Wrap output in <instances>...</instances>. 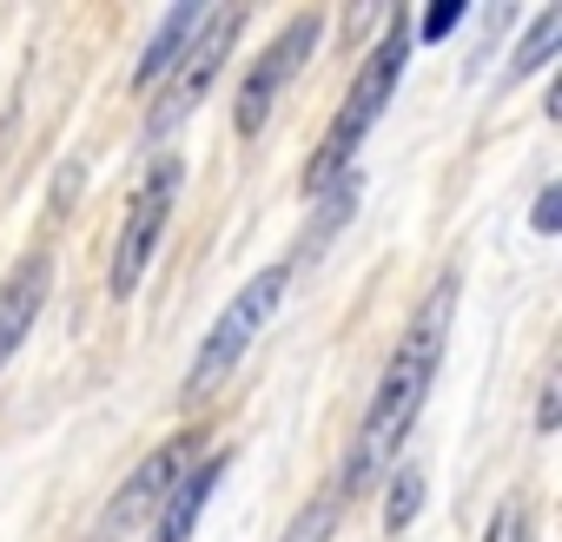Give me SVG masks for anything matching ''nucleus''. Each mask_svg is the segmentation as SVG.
Listing matches in <instances>:
<instances>
[{"label":"nucleus","instance_id":"obj_5","mask_svg":"<svg viewBox=\"0 0 562 542\" xmlns=\"http://www.w3.org/2000/svg\"><path fill=\"white\" fill-rule=\"evenodd\" d=\"M179 179H186L179 153H159L153 172L139 179V192H133V205H126V225H120V245H113V279H106L113 298H133V292H139L146 264H153V245H159V232H166V218H172Z\"/></svg>","mask_w":562,"mask_h":542},{"label":"nucleus","instance_id":"obj_4","mask_svg":"<svg viewBox=\"0 0 562 542\" xmlns=\"http://www.w3.org/2000/svg\"><path fill=\"white\" fill-rule=\"evenodd\" d=\"M238 34H245V8H205L199 34L186 41V54H179L172 74L159 80V100H153V113H146V133H153V139H166V133L205 100V87L218 80V67H225V54H232Z\"/></svg>","mask_w":562,"mask_h":542},{"label":"nucleus","instance_id":"obj_14","mask_svg":"<svg viewBox=\"0 0 562 542\" xmlns=\"http://www.w3.org/2000/svg\"><path fill=\"white\" fill-rule=\"evenodd\" d=\"M457 21H463V0H437V8H430V14H424V21H417L411 34H417V41H443V34H450Z\"/></svg>","mask_w":562,"mask_h":542},{"label":"nucleus","instance_id":"obj_12","mask_svg":"<svg viewBox=\"0 0 562 542\" xmlns=\"http://www.w3.org/2000/svg\"><path fill=\"white\" fill-rule=\"evenodd\" d=\"M417 509H424V470H411V463H404V470L391 476V496H384V529H397V535H404Z\"/></svg>","mask_w":562,"mask_h":542},{"label":"nucleus","instance_id":"obj_17","mask_svg":"<svg viewBox=\"0 0 562 542\" xmlns=\"http://www.w3.org/2000/svg\"><path fill=\"white\" fill-rule=\"evenodd\" d=\"M536 430H555V377L542 384V404H536Z\"/></svg>","mask_w":562,"mask_h":542},{"label":"nucleus","instance_id":"obj_11","mask_svg":"<svg viewBox=\"0 0 562 542\" xmlns=\"http://www.w3.org/2000/svg\"><path fill=\"white\" fill-rule=\"evenodd\" d=\"M555 47H562V8H549V14L516 41V60L503 67V87H516V80H529L536 67H549V60H555Z\"/></svg>","mask_w":562,"mask_h":542},{"label":"nucleus","instance_id":"obj_7","mask_svg":"<svg viewBox=\"0 0 562 542\" xmlns=\"http://www.w3.org/2000/svg\"><path fill=\"white\" fill-rule=\"evenodd\" d=\"M192 450H199V437H172V443H159L126 483H120V496L106 503V516H100V529H93V542H126L133 535V522L146 516V509H159L166 503V489L192 470Z\"/></svg>","mask_w":562,"mask_h":542},{"label":"nucleus","instance_id":"obj_6","mask_svg":"<svg viewBox=\"0 0 562 542\" xmlns=\"http://www.w3.org/2000/svg\"><path fill=\"white\" fill-rule=\"evenodd\" d=\"M318 34H325V14H299V21H285L278 27V41L258 54V67L245 74V87H238V113H232V126L251 139V133H265V120H271V100L285 93V80L305 67V54L318 47Z\"/></svg>","mask_w":562,"mask_h":542},{"label":"nucleus","instance_id":"obj_1","mask_svg":"<svg viewBox=\"0 0 562 542\" xmlns=\"http://www.w3.org/2000/svg\"><path fill=\"white\" fill-rule=\"evenodd\" d=\"M450 312H457V279H437L430 298L411 312V325H404V338H397V351H391V364H384V377H378V397H371L364 430H358V443H351V463H345V476H338V489H331L338 503L358 496L364 483H378V476L391 470V456L404 450V437H411V424H417V410H424V397H430V384H437L443 338H450Z\"/></svg>","mask_w":562,"mask_h":542},{"label":"nucleus","instance_id":"obj_10","mask_svg":"<svg viewBox=\"0 0 562 542\" xmlns=\"http://www.w3.org/2000/svg\"><path fill=\"white\" fill-rule=\"evenodd\" d=\"M199 21H205V8H192V0H186V8H172V14L159 21V34H153V47L139 54V67H133V87H159V80L172 74V60L186 54V41L199 34Z\"/></svg>","mask_w":562,"mask_h":542},{"label":"nucleus","instance_id":"obj_15","mask_svg":"<svg viewBox=\"0 0 562 542\" xmlns=\"http://www.w3.org/2000/svg\"><path fill=\"white\" fill-rule=\"evenodd\" d=\"M483 542H522V503H516V496L490 516V535H483Z\"/></svg>","mask_w":562,"mask_h":542},{"label":"nucleus","instance_id":"obj_3","mask_svg":"<svg viewBox=\"0 0 562 542\" xmlns=\"http://www.w3.org/2000/svg\"><path fill=\"white\" fill-rule=\"evenodd\" d=\"M285 285H292V264H265V271H251V279H245V292L218 312V325L205 331V345H199V358H192V377H186V397H192V404L212 397V391L245 364V351L258 345V331H265V318L278 312Z\"/></svg>","mask_w":562,"mask_h":542},{"label":"nucleus","instance_id":"obj_8","mask_svg":"<svg viewBox=\"0 0 562 542\" xmlns=\"http://www.w3.org/2000/svg\"><path fill=\"white\" fill-rule=\"evenodd\" d=\"M225 463H232V450H212L205 463H192V470L166 489V503H159V516H153V542H186V535L199 529V516H205V503H212Z\"/></svg>","mask_w":562,"mask_h":542},{"label":"nucleus","instance_id":"obj_13","mask_svg":"<svg viewBox=\"0 0 562 542\" xmlns=\"http://www.w3.org/2000/svg\"><path fill=\"white\" fill-rule=\"evenodd\" d=\"M331 522H338V496H318V503L285 529V542H331Z\"/></svg>","mask_w":562,"mask_h":542},{"label":"nucleus","instance_id":"obj_9","mask_svg":"<svg viewBox=\"0 0 562 542\" xmlns=\"http://www.w3.org/2000/svg\"><path fill=\"white\" fill-rule=\"evenodd\" d=\"M47 292H54V264H47V258H21L14 279L0 285V364H8V358L21 351V338L34 331Z\"/></svg>","mask_w":562,"mask_h":542},{"label":"nucleus","instance_id":"obj_2","mask_svg":"<svg viewBox=\"0 0 562 542\" xmlns=\"http://www.w3.org/2000/svg\"><path fill=\"white\" fill-rule=\"evenodd\" d=\"M411 47H417L411 14H391V21H384V41L371 47L364 74L351 80V93H345L338 120H331V126H325V139H318V159H312V172H305V185H312V192H331L338 179H351V159H358L364 133L378 126V113L391 106V93H397V80H404V67H411Z\"/></svg>","mask_w":562,"mask_h":542},{"label":"nucleus","instance_id":"obj_16","mask_svg":"<svg viewBox=\"0 0 562 542\" xmlns=\"http://www.w3.org/2000/svg\"><path fill=\"white\" fill-rule=\"evenodd\" d=\"M529 225H536V232H555V225H562V185H542V192H536Z\"/></svg>","mask_w":562,"mask_h":542}]
</instances>
